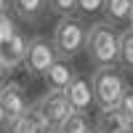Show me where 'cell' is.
<instances>
[{"label":"cell","instance_id":"6da1fadb","mask_svg":"<svg viewBox=\"0 0 133 133\" xmlns=\"http://www.w3.org/2000/svg\"><path fill=\"white\" fill-rule=\"evenodd\" d=\"M83 51H85L91 66L117 64V53H120V32H117V27L109 24V21H96V24H91Z\"/></svg>","mask_w":133,"mask_h":133},{"label":"cell","instance_id":"7a4b0ae2","mask_svg":"<svg viewBox=\"0 0 133 133\" xmlns=\"http://www.w3.org/2000/svg\"><path fill=\"white\" fill-rule=\"evenodd\" d=\"M91 88H93V104L98 109L107 107H117L120 96L128 88V77L125 69L120 64H109V66H93L91 72Z\"/></svg>","mask_w":133,"mask_h":133},{"label":"cell","instance_id":"3957f363","mask_svg":"<svg viewBox=\"0 0 133 133\" xmlns=\"http://www.w3.org/2000/svg\"><path fill=\"white\" fill-rule=\"evenodd\" d=\"M85 37H88V21L83 16H77V14H66V16H59L56 27H53L51 43H53L59 56L75 59L77 53H83Z\"/></svg>","mask_w":133,"mask_h":133},{"label":"cell","instance_id":"277c9868","mask_svg":"<svg viewBox=\"0 0 133 133\" xmlns=\"http://www.w3.org/2000/svg\"><path fill=\"white\" fill-rule=\"evenodd\" d=\"M56 56H59V53H56V48H53V43L48 37L37 35V37L27 40V53H24V64H21V66H24L29 75H43L53 64Z\"/></svg>","mask_w":133,"mask_h":133},{"label":"cell","instance_id":"5b68a950","mask_svg":"<svg viewBox=\"0 0 133 133\" xmlns=\"http://www.w3.org/2000/svg\"><path fill=\"white\" fill-rule=\"evenodd\" d=\"M64 96H66V101H69L72 107V112H91V107L93 104V88H91V77H85L80 72H75L72 75V80L66 83L64 88Z\"/></svg>","mask_w":133,"mask_h":133},{"label":"cell","instance_id":"8992f818","mask_svg":"<svg viewBox=\"0 0 133 133\" xmlns=\"http://www.w3.org/2000/svg\"><path fill=\"white\" fill-rule=\"evenodd\" d=\"M35 104H37L40 112L45 115V120L51 123V128H59V123L72 112V107H69V101H66L64 91H48V93H43Z\"/></svg>","mask_w":133,"mask_h":133},{"label":"cell","instance_id":"52a82bcc","mask_svg":"<svg viewBox=\"0 0 133 133\" xmlns=\"http://www.w3.org/2000/svg\"><path fill=\"white\" fill-rule=\"evenodd\" d=\"M27 35L24 32H16L14 37H8L5 43H0V64H3V69L11 75L16 72L21 64H24V53H27Z\"/></svg>","mask_w":133,"mask_h":133},{"label":"cell","instance_id":"ba28073f","mask_svg":"<svg viewBox=\"0 0 133 133\" xmlns=\"http://www.w3.org/2000/svg\"><path fill=\"white\" fill-rule=\"evenodd\" d=\"M0 104L5 107L8 117L24 115L27 109H29V101H27V93H24V88H21V83L5 80L3 85H0Z\"/></svg>","mask_w":133,"mask_h":133},{"label":"cell","instance_id":"9c48e42d","mask_svg":"<svg viewBox=\"0 0 133 133\" xmlns=\"http://www.w3.org/2000/svg\"><path fill=\"white\" fill-rule=\"evenodd\" d=\"M72 75H75L72 59H66V56H56V59H53V64H51L40 77H43V83H45L48 91H64L66 83L72 80Z\"/></svg>","mask_w":133,"mask_h":133},{"label":"cell","instance_id":"30bf717a","mask_svg":"<svg viewBox=\"0 0 133 133\" xmlns=\"http://www.w3.org/2000/svg\"><path fill=\"white\" fill-rule=\"evenodd\" d=\"M11 11L19 21H27V24H35L45 16L48 3L45 0H11Z\"/></svg>","mask_w":133,"mask_h":133},{"label":"cell","instance_id":"8fae6325","mask_svg":"<svg viewBox=\"0 0 133 133\" xmlns=\"http://www.w3.org/2000/svg\"><path fill=\"white\" fill-rule=\"evenodd\" d=\"M93 128L98 133H115V130H125L128 128V117L120 112L117 107H107V109H98V117Z\"/></svg>","mask_w":133,"mask_h":133},{"label":"cell","instance_id":"7c38bea8","mask_svg":"<svg viewBox=\"0 0 133 133\" xmlns=\"http://www.w3.org/2000/svg\"><path fill=\"white\" fill-rule=\"evenodd\" d=\"M130 8H133V0H101L104 21H109V24H115V27L128 24Z\"/></svg>","mask_w":133,"mask_h":133},{"label":"cell","instance_id":"4fadbf2b","mask_svg":"<svg viewBox=\"0 0 133 133\" xmlns=\"http://www.w3.org/2000/svg\"><path fill=\"white\" fill-rule=\"evenodd\" d=\"M93 123L85 112H69L61 123H59V133H91Z\"/></svg>","mask_w":133,"mask_h":133},{"label":"cell","instance_id":"5bb4252c","mask_svg":"<svg viewBox=\"0 0 133 133\" xmlns=\"http://www.w3.org/2000/svg\"><path fill=\"white\" fill-rule=\"evenodd\" d=\"M117 64L123 69H133V29L125 27L120 32V53H117Z\"/></svg>","mask_w":133,"mask_h":133},{"label":"cell","instance_id":"9a60e30c","mask_svg":"<svg viewBox=\"0 0 133 133\" xmlns=\"http://www.w3.org/2000/svg\"><path fill=\"white\" fill-rule=\"evenodd\" d=\"M3 133H43V130H40V125L35 123V120H32V115L24 112V115L11 117L8 125L3 128Z\"/></svg>","mask_w":133,"mask_h":133},{"label":"cell","instance_id":"2e32d148","mask_svg":"<svg viewBox=\"0 0 133 133\" xmlns=\"http://www.w3.org/2000/svg\"><path fill=\"white\" fill-rule=\"evenodd\" d=\"M19 32V21H16V16L11 14H0V43H5L8 37H14Z\"/></svg>","mask_w":133,"mask_h":133},{"label":"cell","instance_id":"e0dca14e","mask_svg":"<svg viewBox=\"0 0 133 133\" xmlns=\"http://www.w3.org/2000/svg\"><path fill=\"white\" fill-rule=\"evenodd\" d=\"M45 3H48V11L56 16H66L77 11V0H45Z\"/></svg>","mask_w":133,"mask_h":133},{"label":"cell","instance_id":"ac0fdd59","mask_svg":"<svg viewBox=\"0 0 133 133\" xmlns=\"http://www.w3.org/2000/svg\"><path fill=\"white\" fill-rule=\"evenodd\" d=\"M117 109L123 112L125 117H133V88L128 85L125 88V93L120 96V101H117Z\"/></svg>","mask_w":133,"mask_h":133},{"label":"cell","instance_id":"d6986e66","mask_svg":"<svg viewBox=\"0 0 133 133\" xmlns=\"http://www.w3.org/2000/svg\"><path fill=\"white\" fill-rule=\"evenodd\" d=\"M77 11L83 16H93L101 11V0H77Z\"/></svg>","mask_w":133,"mask_h":133},{"label":"cell","instance_id":"ffe728a7","mask_svg":"<svg viewBox=\"0 0 133 133\" xmlns=\"http://www.w3.org/2000/svg\"><path fill=\"white\" fill-rule=\"evenodd\" d=\"M8 120H11V117H8V112H5V107L0 104V130H3V128L8 125Z\"/></svg>","mask_w":133,"mask_h":133},{"label":"cell","instance_id":"44dd1931","mask_svg":"<svg viewBox=\"0 0 133 133\" xmlns=\"http://www.w3.org/2000/svg\"><path fill=\"white\" fill-rule=\"evenodd\" d=\"M11 11V0H0V14H8Z\"/></svg>","mask_w":133,"mask_h":133},{"label":"cell","instance_id":"7402d4cb","mask_svg":"<svg viewBox=\"0 0 133 133\" xmlns=\"http://www.w3.org/2000/svg\"><path fill=\"white\" fill-rule=\"evenodd\" d=\"M5 77H8V72L3 69V64H0V85H3V83H5Z\"/></svg>","mask_w":133,"mask_h":133},{"label":"cell","instance_id":"603a6c76","mask_svg":"<svg viewBox=\"0 0 133 133\" xmlns=\"http://www.w3.org/2000/svg\"><path fill=\"white\" fill-rule=\"evenodd\" d=\"M125 133H133V117H128V128H125Z\"/></svg>","mask_w":133,"mask_h":133},{"label":"cell","instance_id":"cb8c5ba5","mask_svg":"<svg viewBox=\"0 0 133 133\" xmlns=\"http://www.w3.org/2000/svg\"><path fill=\"white\" fill-rule=\"evenodd\" d=\"M128 27L133 29V8H130V16H128Z\"/></svg>","mask_w":133,"mask_h":133},{"label":"cell","instance_id":"d4e9b609","mask_svg":"<svg viewBox=\"0 0 133 133\" xmlns=\"http://www.w3.org/2000/svg\"><path fill=\"white\" fill-rule=\"evenodd\" d=\"M45 133H59V128H51V130H45Z\"/></svg>","mask_w":133,"mask_h":133},{"label":"cell","instance_id":"484cf974","mask_svg":"<svg viewBox=\"0 0 133 133\" xmlns=\"http://www.w3.org/2000/svg\"><path fill=\"white\" fill-rule=\"evenodd\" d=\"M115 133H125V130H115Z\"/></svg>","mask_w":133,"mask_h":133},{"label":"cell","instance_id":"4316f807","mask_svg":"<svg viewBox=\"0 0 133 133\" xmlns=\"http://www.w3.org/2000/svg\"><path fill=\"white\" fill-rule=\"evenodd\" d=\"M91 133H98V130H96V128H93V130H91Z\"/></svg>","mask_w":133,"mask_h":133},{"label":"cell","instance_id":"83f0119b","mask_svg":"<svg viewBox=\"0 0 133 133\" xmlns=\"http://www.w3.org/2000/svg\"><path fill=\"white\" fill-rule=\"evenodd\" d=\"M0 133H3V130H0Z\"/></svg>","mask_w":133,"mask_h":133}]
</instances>
